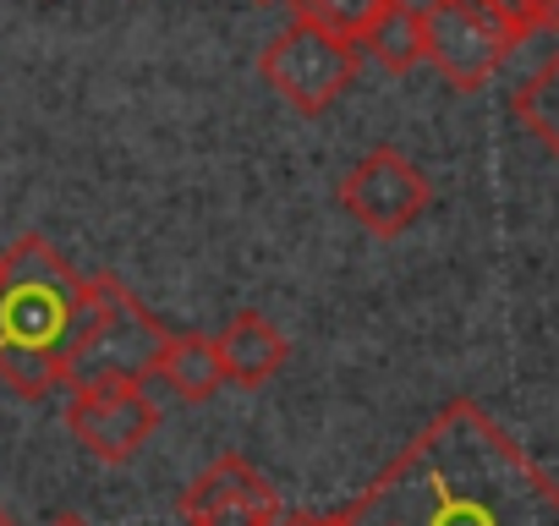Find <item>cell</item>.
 Listing matches in <instances>:
<instances>
[{
    "label": "cell",
    "instance_id": "obj_1",
    "mask_svg": "<svg viewBox=\"0 0 559 526\" xmlns=\"http://www.w3.org/2000/svg\"><path fill=\"white\" fill-rule=\"evenodd\" d=\"M341 526H559V482L477 406L450 401L346 510Z\"/></svg>",
    "mask_w": 559,
    "mask_h": 526
},
{
    "label": "cell",
    "instance_id": "obj_2",
    "mask_svg": "<svg viewBox=\"0 0 559 526\" xmlns=\"http://www.w3.org/2000/svg\"><path fill=\"white\" fill-rule=\"evenodd\" d=\"M94 313V275L45 241L17 236L0 252V384L45 401L67 384V351Z\"/></svg>",
    "mask_w": 559,
    "mask_h": 526
},
{
    "label": "cell",
    "instance_id": "obj_3",
    "mask_svg": "<svg viewBox=\"0 0 559 526\" xmlns=\"http://www.w3.org/2000/svg\"><path fill=\"white\" fill-rule=\"evenodd\" d=\"M165 346H170V330L116 275H94V313L67 351V390L148 384L159 379Z\"/></svg>",
    "mask_w": 559,
    "mask_h": 526
},
{
    "label": "cell",
    "instance_id": "obj_4",
    "mask_svg": "<svg viewBox=\"0 0 559 526\" xmlns=\"http://www.w3.org/2000/svg\"><path fill=\"white\" fill-rule=\"evenodd\" d=\"M521 45L526 34L493 0H423V56L461 94H477Z\"/></svg>",
    "mask_w": 559,
    "mask_h": 526
},
{
    "label": "cell",
    "instance_id": "obj_5",
    "mask_svg": "<svg viewBox=\"0 0 559 526\" xmlns=\"http://www.w3.org/2000/svg\"><path fill=\"white\" fill-rule=\"evenodd\" d=\"M362 72V50L292 17V28H280L263 56H258V77L286 99L297 116H324Z\"/></svg>",
    "mask_w": 559,
    "mask_h": 526
},
{
    "label": "cell",
    "instance_id": "obj_6",
    "mask_svg": "<svg viewBox=\"0 0 559 526\" xmlns=\"http://www.w3.org/2000/svg\"><path fill=\"white\" fill-rule=\"evenodd\" d=\"M428 176L401 154V148H373L341 176V208L373 230V236H401L423 219L428 208Z\"/></svg>",
    "mask_w": 559,
    "mask_h": 526
},
{
    "label": "cell",
    "instance_id": "obj_7",
    "mask_svg": "<svg viewBox=\"0 0 559 526\" xmlns=\"http://www.w3.org/2000/svg\"><path fill=\"white\" fill-rule=\"evenodd\" d=\"M67 428L94 461L121 466L154 439L159 406L148 401V384H94V390H72Z\"/></svg>",
    "mask_w": 559,
    "mask_h": 526
},
{
    "label": "cell",
    "instance_id": "obj_8",
    "mask_svg": "<svg viewBox=\"0 0 559 526\" xmlns=\"http://www.w3.org/2000/svg\"><path fill=\"white\" fill-rule=\"evenodd\" d=\"M187 526H280V493L241 455L209 461L181 493Z\"/></svg>",
    "mask_w": 559,
    "mask_h": 526
},
{
    "label": "cell",
    "instance_id": "obj_9",
    "mask_svg": "<svg viewBox=\"0 0 559 526\" xmlns=\"http://www.w3.org/2000/svg\"><path fill=\"white\" fill-rule=\"evenodd\" d=\"M219 368H225V384H241V390H263L280 368H286L292 346L263 313H236L225 330H219Z\"/></svg>",
    "mask_w": 559,
    "mask_h": 526
},
{
    "label": "cell",
    "instance_id": "obj_10",
    "mask_svg": "<svg viewBox=\"0 0 559 526\" xmlns=\"http://www.w3.org/2000/svg\"><path fill=\"white\" fill-rule=\"evenodd\" d=\"M159 379L176 401L187 406H203L219 384H225V368H219V346L203 340V335H170L165 346V362H159Z\"/></svg>",
    "mask_w": 559,
    "mask_h": 526
},
{
    "label": "cell",
    "instance_id": "obj_11",
    "mask_svg": "<svg viewBox=\"0 0 559 526\" xmlns=\"http://www.w3.org/2000/svg\"><path fill=\"white\" fill-rule=\"evenodd\" d=\"M362 50L379 61V72L390 77H406L412 67H423V7H412V0H401V7H384V17L368 28Z\"/></svg>",
    "mask_w": 559,
    "mask_h": 526
},
{
    "label": "cell",
    "instance_id": "obj_12",
    "mask_svg": "<svg viewBox=\"0 0 559 526\" xmlns=\"http://www.w3.org/2000/svg\"><path fill=\"white\" fill-rule=\"evenodd\" d=\"M510 116L537 138V148H548L559 159V50L510 94Z\"/></svg>",
    "mask_w": 559,
    "mask_h": 526
},
{
    "label": "cell",
    "instance_id": "obj_13",
    "mask_svg": "<svg viewBox=\"0 0 559 526\" xmlns=\"http://www.w3.org/2000/svg\"><path fill=\"white\" fill-rule=\"evenodd\" d=\"M292 7H297L302 23H313V28H324V34L362 50V39L384 17V7H401V0H292ZM412 7H423V0H412Z\"/></svg>",
    "mask_w": 559,
    "mask_h": 526
},
{
    "label": "cell",
    "instance_id": "obj_14",
    "mask_svg": "<svg viewBox=\"0 0 559 526\" xmlns=\"http://www.w3.org/2000/svg\"><path fill=\"white\" fill-rule=\"evenodd\" d=\"M280 526H341L335 515H280Z\"/></svg>",
    "mask_w": 559,
    "mask_h": 526
},
{
    "label": "cell",
    "instance_id": "obj_15",
    "mask_svg": "<svg viewBox=\"0 0 559 526\" xmlns=\"http://www.w3.org/2000/svg\"><path fill=\"white\" fill-rule=\"evenodd\" d=\"M50 526H88L83 515H61V521H50Z\"/></svg>",
    "mask_w": 559,
    "mask_h": 526
},
{
    "label": "cell",
    "instance_id": "obj_16",
    "mask_svg": "<svg viewBox=\"0 0 559 526\" xmlns=\"http://www.w3.org/2000/svg\"><path fill=\"white\" fill-rule=\"evenodd\" d=\"M493 7H504V12H510V7H515V0H493ZM510 23H515V17H510Z\"/></svg>",
    "mask_w": 559,
    "mask_h": 526
},
{
    "label": "cell",
    "instance_id": "obj_17",
    "mask_svg": "<svg viewBox=\"0 0 559 526\" xmlns=\"http://www.w3.org/2000/svg\"><path fill=\"white\" fill-rule=\"evenodd\" d=\"M0 526H17V521H12V515H7V510H0Z\"/></svg>",
    "mask_w": 559,
    "mask_h": 526
},
{
    "label": "cell",
    "instance_id": "obj_18",
    "mask_svg": "<svg viewBox=\"0 0 559 526\" xmlns=\"http://www.w3.org/2000/svg\"><path fill=\"white\" fill-rule=\"evenodd\" d=\"M258 7H274V0H258Z\"/></svg>",
    "mask_w": 559,
    "mask_h": 526
}]
</instances>
